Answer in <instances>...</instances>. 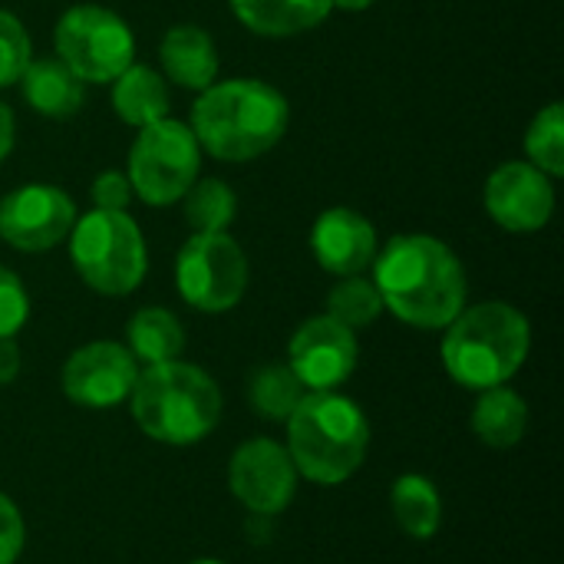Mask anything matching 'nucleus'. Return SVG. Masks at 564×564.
I'll return each mask as SVG.
<instances>
[{"mask_svg":"<svg viewBox=\"0 0 564 564\" xmlns=\"http://www.w3.org/2000/svg\"><path fill=\"white\" fill-rule=\"evenodd\" d=\"M525 152L535 169L545 175H564V109L562 102L545 106L529 132H525Z\"/></svg>","mask_w":564,"mask_h":564,"instance_id":"nucleus-26","label":"nucleus"},{"mask_svg":"<svg viewBox=\"0 0 564 564\" xmlns=\"http://www.w3.org/2000/svg\"><path fill=\"white\" fill-rule=\"evenodd\" d=\"M135 357L116 340H93L69 354L59 373L63 397L83 410H112L129 400L135 377Z\"/></svg>","mask_w":564,"mask_h":564,"instance_id":"nucleus-12","label":"nucleus"},{"mask_svg":"<svg viewBox=\"0 0 564 564\" xmlns=\"http://www.w3.org/2000/svg\"><path fill=\"white\" fill-rule=\"evenodd\" d=\"M126 403L142 436L175 449L208 440L225 410L221 387L185 360L142 367Z\"/></svg>","mask_w":564,"mask_h":564,"instance_id":"nucleus-2","label":"nucleus"},{"mask_svg":"<svg viewBox=\"0 0 564 564\" xmlns=\"http://www.w3.org/2000/svg\"><path fill=\"white\" fill-rule=\"evenodd\" d=\"M390 512L397 529L413 542H430L443 529V496L423 473L397 476L390 489Z\"/></svg>","mask_w":564,"mask_h":564,"instance_id":"nucleus-18","label":"nucleus"},{"mask_svg":"<svg viewBox=\"0 0 564 564\" xmlns=\"http://www.w3.org/2000/svg\"><path fill=\"white\" fill-rule=\"evenodd\" d=\"M13 149V112L0 102V162L10 155Z\"/></svg>","mask_w":564,"mask_h":564,"instance_id":"nucleus-32","label":"nucleus"},{"mask_svg":"<svg viewBox=\"0 0 564 564\" xmlns=\"http://www.w3.org/2000/svg\"><path fill=\"white\" fill-rule=\"evenodd\" d=\"M284 430V446L297 476L314 486H344L367 463L370 420L360 403L337 390L304 393Z\"/></svg>","mask_w":564,"mask_h":564,"instance_id":"nucleus-3","label":"nucleus"},{"mask_svg":"<svg viewBox=\"0 0 564 564\" xmlns=\"http://www.w3.org/2000/svg\"><path fill=\"white\" fill-rule=\"evenodd\" d=\"M357 330L344 327L330 314L304 321L288 344V367L307 393L340 390L357 370Z\"/></svg>","mask_w":564,"mask_h":564,"instance_id":"nucleus-11","label":"nucleus"},{"mask_svg":"<svg viewBox=\"0 0 564 564\" xmlns=\"http://www.w3.org/2000/svg\"><path fill=\"white\" fill-rule=\"evenodd\" d=\"M129 202H132L129 175H122V172H102L93 182V205L99 212H126Z\"/></svg>","mask_w":564,"mask_h":564,"instance_id":"nucleus-30","label":"nucleus"},{"mask_svg":"<svg viewBox=\"0 0 564 564\" xmlns=\"http://www.w3.org/2000/svg\"><path fill=\"white\" fill-rule=\"evenodd\" d=\"M112 83V109L122 122L142 129L169 116V86L155 69L132 63Z\"/></svg>","mask_w":564,"mask_h":564,"instance_id":"nucleus-22","label":"nucleus"},{"mask_svg":"<svg viewBox=\"0 0 564 564\" xmlns=\"http://www.w3.org/2000/svg\"><path fill=\"white\" fill-rule=\"evenodd\" d=\"M188 564H225V562H218V558H195V562H188Z\"/></svg>","mask_w":564,"mask_h":564,"instance_id":"nucleus-34","label":"nucleus"},{"mask_svg":"<svg viewBox=\"0 0 564 564\" xmlns=\"http://www.w3.org/2000/svg\"><path fill=\"white\" fill-rule=\"evenodd\" d=\"M383 311L416 330H443L466 307L463 261L430 235H397L373 258Z\"/></svg>","mask_w":564,"mask_h":564,"instance_id":"nucleus-1","label":"nucleus"},{"mask_svg":"<svg viewBox=\"0 0 564 564\" xmlns=\"http://www.w3.org/2000/svg\"><path fill=\"white\" fill-rule=\"evenodd\" d=\"M297 469L284 443L271 436L245 440L228 459V489L251 512L274 519L291 509L297 496Z\"/></svg>","mask_w":564,"mask_h":564,"instance_id":"nucleus-10","label":"nucleus"},{"mask_svg":"<svg viewBox=\"0 0 564 564\" xmlns=\"http://www.w3.org/2000/svg\"><path fill=\"white\" fill-rule=\"evenodd\" d=\"M304 383L294 377L288 364H264L248 380V403L268 423H288L297 403L304 400Z\"/></svg>","mask_w":564,"mask_h":564,"instance_id":"nucleus-23","label":"nucleus"},{"mask_svg":"<svg viewBox=\"0 0 564 564\" xmlns=\"http://www.w3.org/2000/svg\"><path fill=\"white\" fill-rule=\"evenodd\" d=\"M473 433L489 449H516L529 433V403L509 387L482 390L473 406Z\"/></svg>","mask_w":564,"mask_h":564,"instance_id":"nucleus-17","label":"nucleus"},{"mask_svg":"<svg viewBox=\"0 0 564 564\" xmlns=\"http://www.w3.org/2000/svg\"><path fill=\"white\" fill-rule=\"evenodd\" d=\"M198 165L202 145L192 126L165 116L139 129L129 152V185L145 205H172L195 185Z\"/></svg>","mask_w":564,"mask_h":564,"instance_id":"nucleus-7","label":"nucleus"},{"mask_svg":"<svg viewBox=\"0 0 564 564\" xmlns=\"http://www.w3.org/2000/svg\"><path fill=\"white\" fill-rule=\"evenodd\" d=\"M20 83L30 109L50 119H66L83 106V79L59 59H30Z\"/></svg>","mask_w":564,"mask_h":564,"instance_id":"nucleus-19","label":"nucleus"},{"mask_svg":"<svg viewBox=\"0 0 564 564\" xmlns=\"http://www.w3.org/2000/svg\"><path fill=\"white\" fill-rule=\"evenodd\" d=\"M327 314L334 321H340L344 327L350 330H360V327H370L380 314H383V297L377 291L373 281L354 274V278H344L330 297H327Z\"/></svg>","mask_w":564,"mask_h":564,"instance_id":"nucleus-25","label":"nucleus"},{"mask_svg":"<svg viewBox=\"0 0 564 564\" xmlns=\"http://www.w3.org/2000/svg\"><path fill=\"white\" fill-rule=\"evenodd\" d=\"M443 330L440 354L446 373L476 393L509 383L532 350L529 317L506 301L463 307Z\"/></svg>","mask_w":564,"mask_h":564,"instance_id":"nucleus-5","label":"nucleus"},{"mask_svg":"<svg viewBox=\"0 0 564 564\" xmlns=\"http://www.w3.org/2000/svg\"><path fill=\"white\" fill-rule=\"evenodd\" d=\"M311 248L324 271L337 278H354L373 264L377 231L354 208H327L311 231Z\"/></svg>","mask_w":564,"mask_h":564,"instance_id":"nucleus-15","label":"nucleus"},{"mask_svg":"<svg viewBox=\"0 0 564 564\" xmlns=\"http://www.w3.org/2000/svg\"><path fill=\"white\" fill-rule=\"evenodd\" d=\"M159 59H162V69L169 73V79H175L185 89L202 93V89L215 86L218 53H215L212 36L202 26H192V23L172 26L162 36Z\"/></svg>","mask_w":564,"mask_h":564,"instance_id":"nucleus-16","label":"nucleus"},{"mask_svg":"<svg viewBox=\"0 0 564 564\" xmlns=\"http://www.w3.org/2000/svg\"><path fill=\"white\" fill-rule=\"evenodd\" d=\"M26 317H30V297L20 278L0 264V337H17Z\"/></svg>","mask_w":564,"mask_h":564,"instance_id":"nucleus-28","label":"nucleus"},{"mask_svg":"<svg viewBox=\"0 0 564 564\" xmlns=\"http://www.w3.org/2000/svg\"><path fill=\"white\" fill-rule=\"evenodd\" d=\"M69 258L76 274L106 297L132 294L149 268L145 238L126 212L93 208L76 218L69 231Z\"/></svg>","mask_w":564,"mask_h":564,"instance_id":"nucleus-6","label":"nucleus"},{"mask_svg":"<svg viewBox=\"0 0 564 564\" xmlns=\"http://www.w3.org/2000/svg\"><path fill=\"white\" fill-rule=\"evenodd\" d=\"M126 340H129L126 350L135 357L139 367L169 364V360H182L185 327L165 307H142L132 314V321L126 327Z\"/></svg>","mask_w":564,"mask_h":564,"instance_id":"nucleus-21","label":"nucleus"},{"mask_svg":"<svg viewBox=\"0 0 564 564\" xmlns=\"http://www.w3.org/2000/svg\"><path fill=\"white\" fill-rule=\"evenodd\" d=\"M175 284L188 307L202 314H225L248 291V258L225 231L192 235L178 251Z\"/></svg>","mask_w":564,"mask_h":564,"instance_id":"nucleus-9","label":"nucleus"},{"mask_svg":"<svg viewBox=\"0 0 564 564\" xmlns=\"http://www.w3.org/2000/svg\"><path fill=\"white\" fill-rule=\"evenodd\" d=\"M56 59L66 63L83 83H112L126 66H132L135 40L122 17L106 7H73L59 17Z\"/></svg>","mask_w":564,"mask_h":564,"instance_id":"nucleus-8","label":"nucleus"},{"mask_svg":"<svg viewBox=\"0 0 564 564\" xmlns=\"http://www.w3.org/2000/svg\"><path fill=\"white\" fill-rule=\"evenodd\" d=\"M486 212L506 231H539L555 212L552 175L532 162H506L486 182Z\"/></svg>","mask_w":564,"mask_h":564,"instance_id":"nucleus-14","label":"nucleus"},{"mask_svg":"<svg viewBox=\"0 0 564 564\" xmlns=\"http://www.w3.org/2000/svg\"><path fill=\"white\" fill-rule=\"evenodd\" d=\"M30 36L23 30V23L0 10V86H10V83H20L26 63L33 59L30 56Z\"/></svg>","mask_w":564,"mask_h":564,"instance_id":"nucleus-27","label":"nucleus"},{"mask_svg":"<svg viewBox=\"0 0 564 564\" xmlns=\"http://www.w3.org/2000/svg\"><path fill=\"white\" fill-rule=\"evenodd\" d=\"M370 3H373V0H330V7H340V10H350V13H354V10H367Z\"/></svg>","mask_w":564,"mask_h":564,"instance_id":"nucleus-33","label":"nucleus"},{"mask_svg":"<svg viewBox=\"0 0 564 564\" xmlns=\"http://www.w3.org/2000/svg\"><path fill=\"white\" fill-rule=\"evenodd\" d=\"M26 545V522L20 506L0 492V564H17Z\"/></svg>","mask_w":564,"mask_h":564,"instance_id":"nucleus-29","label":"nucleus"},{"mask_svg":"<svg viewBox=\"0 0 564 564\" xmlns=\"http://www.w3.org/2000/svg\"><path fill=\"white\" fill-rule=\"evenodd\" d=\"M231 10L261 36H294L317 26L334 7L330 0H231Z\"/></svg>","mask_w":564,"mask_h":564,"instance_id":"nucleus-20","label":"nucleus"},{"mask_svg":"<svg viewBox=\"0 0 564 564\" xmlns=\"http://www.w3.org/2000/svg\"><path fill=\"white\" fill-rule=\"evenodd\" d=\"M20 347L13 337H0V387L13 383L20 377Z\"/></svg>","mask_w":564,"mask_h":564,"instance_id":"nucleus-31","label":"nucleus"},{"mask_svg":"<svg viewBox=\"0 0 564 564\" xmlns=\"http://www.w3.org/2000/svg\"><path fill=\"white\" fill-rule=\"evenodd\" d=\"M182 198H185V221L195 228V235L225 231V228L235 221L238 198H235V192H231L225 182H218V178L195 182Z\"/></svg>","mask_w":564,"mask_h":564,"instance_id":"nucleus-24","label":"nucleus"},{"mask_svg":"<svg viewBox=\"0 0 564 564\" xmlns=\"http://www.w3.org/2000/svg\"><path fill=\"white\" fill-rule=\"evenodd\" d=\"M288 99L261 79H228L202 89L192 132L221 162H248L274 149L288 129Z\"/></svg>","mask_w":564,"mask_h":564,"instance_id":"nucleus-4","label":"nucleus"},{"mask_svg":"<svg viewBox=\"0 0 564 564\" xmlns=\"http://www.w3.org/2000/svg\"><path fill=\"white\" fill-rule=\"evenodd\" d=\"M73 225L76 205L53 185H20L0 198V238L17 251H50Z\"/></svg>","mask_w":564,"mask_h":564,"instance_id":"nucleus-13","label":"nucleus"}]
</instances>
